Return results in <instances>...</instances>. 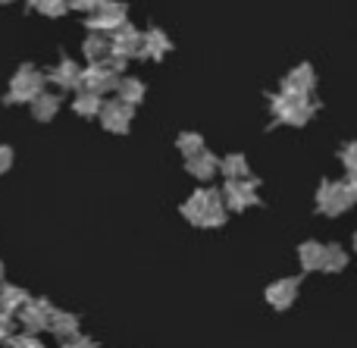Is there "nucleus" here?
Listing matches in <instances>:
<instances>
[{
	"mask_svg": "<svg viewBox=\"0 0 357 348\" xmlns=\"http://www.w3.org/2000/svg\"><path fill=\"white\" fill-rule=\"evenodd\" d=\"M44 82H47V75L38 73L35 66H29L25 63L22 69H16V75L10 79V88H6V104H31V100L38 98V94L44 91Z\"/></svg>",
	"mask_w": 357,
	"mask_h": 348,
	"instance_id": "1",
	"label": "nucleus"
},
{
	"mask_svg": "<svg viewBox=\"0 0 357 348\" xmlns=\"http://www.w3.org/2000/svg\"><path fill=\"white\" fill-rule=\"evenodd\" d=\"M116 85H119V73H113L107 63H88L79 75V91L104 94V91H116Z\"/></svg>",
	"mask_w": 357,
	"mask_h": 348,
	"instance_id": "2",
	"label": "nucleus"
},
{
	"mask_svg": "<svg viewBox=\"0 0 357 348\" xmlns=\"http://www.w3.org/2000/svg\"><path fill=\"white\" fill-rule=\"evenodd\" d=\"M54 311H56V308L50 305L47 298H29L22 305V311L16 314V320L22 324L25 333H41V330H47L50 314H54Z\"/></svg>",
	"mask_w": 357,
	"mask_h": 348,
	"instance_id": "3",
	"label": "nucleus"
},
{
	"mask_svg": "<svg viewBox=\"0 0 357 348\" xmlns=\"http://www.w3.org/2000/svg\"><path fill=\"white\" fill-rule=\"evenodd\" d=\"M123 22H126V6L123 3H110V0H104V3L88 16V29L100 31V35H104V31H116Z\"/></svg>",
	"mask_w": 357,
	"mask_h": 348,
	"instance_id": "4",
	"label": "nucleus"
},
{
	"mask_svg": "<svg viewBox=\"0 0 357 348\" xmlns=\"http://www.w3.org/2000/svg\"><path fill=\"white\" fill-rule=\"evenodd\" d=\"M142 31L138 29H132V25H119L116 31L110 35V47H113V54L116 56H123V60H129V56H135V54H142Z\"/></svg>",
	"mask_w": 357,
	"mask_h": 348,
	"instance_id": "5",
	"label": "nucleus"
},
{
	"mask_svg": "<svg viewBox=\"0 0 357 348\" xmlns=\"http://www.w3.org/2000/svg\"><path fill=\"white\" fill-rule=\"evenodd\" d=\"M100 123H104V129L110 132H126L132 123V104H126V100H110V104L100 107Z\"/></svg>",
	"mask_w": 357,
	"mask_h": 348,
	"instance_id": "6",
	"label": "nucleus"
},
{
	"mask_svg": "<svg viewBox=\"0 0 357 348\" xmlns=\"http://www.w3.org/2000/svg\"><path fill=\"white\" fill-rule=\"evenodd\" d=\"M79 75H82V69L75 66L69 56H60V63L47 73V82L56 88H63V91H69V88H79Z\"/></svg>",
	"mask_w": 357,
	"mask_h": 348,
	"instance_id": "7",
	"label": "nucleus"
},
{
	"mask_svg": "<svg viewBox=\"0 0 357 348\" xmlns=\"http://www.w3.org/2000/svg\"><path fill=\"white\" fill-rule=\"evenodd\" d=\"M47 330L54 333L60 342H66V339H73L75 333H79V317H75V314H69V311H54V314H50Z\"/></svg>",
	"mask_w": 357,
	"mask_h": 348,
	"instance_id": "8",
	"label": "nucleus"
},
{
	"mask_svg": "<svg viewBox=\"0 0 357 348\" xmlns=\"http://www.w3.org/2000/svg\"><path fill=\"white\" fill-rule=\"evenodd\" d=\"M82 54H85V60H88V63H104L107 56L113 54V47H110V38H107V35H100V31H94V35H88V38H85V44H82Z\"/></svg>",
	"mask_w": 357,
	"mask_h": 348,
	"instance_id": "9",
	"label": "nucleus"
},
{
	"mask_svg": "<svg viewBox=\"0 0 357 348\" xmlns=\"http://www.w3.org/2000/svg\"><path fill=\"white\" fill-rule=\"evenodd\" d=\"M29 301V292H25L22 286H0V311H6V314H13L16 317L19 311H22V305Z\"/></svg>",
	"mask_w": 357,
	"mask_h": 348,
	"instance_id": "10",
	"label": "nucleus"
},
{
	"mask_svg": "<svg viewBox=\"0 0 357 348\" xmlns=\"http://www.w3.org/2000/svg\"><path fill=\"white\" fill-rule=\"evenodd\" d=\"M56 110H60V98H56V94L41 91L35 100H31V116H35L38 123H47V119H54Z\"/></svg>",
	"mask_w": 357,
	"mask_h": 348,
	"instance_id": "11",
	"label": "nucleus"
},
{
	"mask_svg": "<svg viewBox=\"0 0 357 348\" xmlns=\"http://www.w3.org/2000/svg\"><path fill=\"white\" fill-rule=\"evenodd\" d=\"M100 94H91V91H82L79 98L73 100V110L79 113V116H98L100 113Z\"/></svg>",
	"mask_w": 357,
	"mask_h": 348,
	"instance_id": "12",
	"label": "nucleus"
},
{
	"mask_svg": "<svg viewBox=\"0 0 357 348\" xmlns=\"http://www.w3.org/2000/svg\"><path fill=\"white\" fill-rule=\"evenodd\" d=\"M116 91H119V100H126V104H132V107L144 98V85L138 79H119Z\"/></svg>",
	"mask_w": 357,
	"mask_h": 348,
	"instance_id": "13",
	"label": "nucleus"
},
{
	"mask_svg": "<svg viewBox=\"0 0 357 348\" xmlns=\"http://www.w3.org/2000/svg\"><path fill=\"white\" fill-rule=\"evenodd\" d=\"M163 50H169V41L163 38V31H148L142 38V54L144 56H160Z\"/></svg>",
	"mask_w": 357,
	"mask_h": 348,
	"instance_id": "14",
	"label": "nucleus"
},
{
	"mask_svg": "<svg viewBox=\"0 0 357 348\" xmlns=\"http://www.w3.org/2000/svg\"><path fill=\"white\" fill-rule=\"evenodd\" d=\"M279 289H270V301L276 308H285L291 301V295H295V282H276Z\"/></svg>",
	"mask_w": 357,
	"mask_h": 348,
	"instance_id": "15",
	"label": "nucleus"
},
{
	"mask_svg": "<svg viewBox=\"0 0 357 348\" xmlns=\"http://www.w3.org/2000/svg\"><path fill=\"white\" fill-rule=\"evenodd\" d=\"M35 10L38 13H44V16H63V13L69 10V0H38L35 3Z\"/></svg>",
	"mask_w": 357,
	"mask_h": 348,
	"instance_id": "16",
	"label": "nucleus"
},
{
	"mask_svg": "<svg viewBox=\"0 0 357 348\" xmlns=\"http://www.w3.org/2000/svg\"><path fill=\"white\" fill-rule=\"evenodd\" d=\"M6 348H44V342L35 336V333H19V336L6 339Z\"/></svg>",
	"mask_w": 357,
	"mask_h": 348,
	"instance_id": "17",
	"label": "nucleus"
},
{
	"mask_svg": "<svg viewBox=\"0 0 357 348\" xmlns=\"http://www.w3.org/2000/svg\"><path fill=\"white\" fill-rule=\"evenodd\" d=\"M63 348H98V342H94V339H88V336H82V333H75L73 339H66V342H63Z\"/></svg>",
	"mask_w": 357,
	"mask_h": 348,
	"instance_id": "18",
	"label": "nucleus"
},
{
	"mask_svg": "<svg viewBox=\"0 0 357 348\" xmlns=\"http://www.w3.org/2000/svg\"><path fill=\"white\" fill-rule=\"evenodd\" d=\"M13 314H6V311H0V342H6V339L13 336Z\"/></svg>",
	"mask_w": 357,
	"mask_h": 348,
	"instance_id": "19",
	"label": "nucleus"
},
{
	"mask_svg": "<svg viewBox=\"0 0 357 348\" xmlns=\"http://www.w3.org/2000/svg\"><path fill=\"white\" fill-rule=\"evenodd\" d=\"M104 0H69V10H82V13H94Z\"/></svg>",
	"mask_w": 357,
	"mask_h": 348,
	"instance_id": "20",
	"label": "nucleus"
},
{
	"mask_svg": "<svg viewBox=\"0 0 357 348\" xmlns=\"http://www.w3.org/2000/svg\"><path fill=\"white\" fill-rule=\"evenodd\" d=\"M10 167H13V148L0 144V173H6Z\"/></svg>",
	"mask_w": 357,
	"mask_h": 348,
	"instance_id": "21",
	"label": "nucleus"
},
{
	"mask_svg": "<svg viewBox=\"0 0 357 348\" xmlns=\"http://www.w3.org/2000/svg\"><path fill=\"white\" fill-rule=\"evenodd\" d=\"M178 148H182L185 154H195V151L201 148V142H197V138H191V135H188V138H182V142H178Z\"/></svg>",
	"mask_w": 357,
	"mask_h": 348,
	"instance_id": "22",
	"label": "nucleus"
},
{
	"mask_svg": "<svg viewBox=\"0 0 357 348\" xmlns=\"http://www.w3.org/2000/svg\"><path fill=\"white\" fill-rule=\"evenodd\" d=\"M0 286H3V264H0Z\"/></svg>",
	"mask_w": 357,
	"mask_h": 348,
	"instance_id": "23",
	"label": "nucleus"
},
{
	"mask_svg": "<svg viewBox=\"0 0 357 348\" xmlns=\"http://www.w3.org/2000/svg\"><path fill=\"white\" fill-rule=\"evenodd\" d=\"M0 3H13V0H0Z\"/></svg>",
	"mask_w": 357,
	"mask_h": 348,
	"instance_id": "24",
	"label": "nucleus"
}]
</instances>
